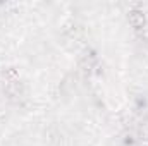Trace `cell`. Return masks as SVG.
<instances>
[{
	"mask_svg": "<svg viewBox=\"0 0 148 146\" xmlns=\"http://www.w3.org/2000/svg\"><path fill=\"white\" fill-rule=\"evenodd\" d=\"M3 79H5V88H7V93L12 95V96H17L19 93V88H21V79L17 72L14 69H9L3 72Z\"/></svg>",
	"mask_w": 148,
	"mask_h": 146,
	"instance_id": "obj_1",
	"label": "cell"
},
{
	"mask_svg": "<svg viewBox=\"0 0 148 146\" xmlns=\"http://www.w3.org/2000/svg\"><path fill=\"white\" fill-rule=\"evenodd\" d=\"M127 19H129V24L134 29H138V31H141V29L147 28V17H145L143 10H131L129 16H127Z\"/></svg>",
	"mask_w": 148,
	"mask_h": 146,
	"instance_id": "obj_2",
	"label": "cell"
},
{
	"mask_svg": "<svg viewBox=\"0 0 148 146\" xmlns=\"http://www.w3.org/2000/svg\"><path fill=\"white\" fill-rule=\"evenodd\" d=\"M143 138H145V141H148V127H145V131H143Z\"/></svg>",
	"mask_w": 148,
	"mask_h": 146,
	"instance_id": "obj_3",
	"label": "cell"
}]
</instances>
